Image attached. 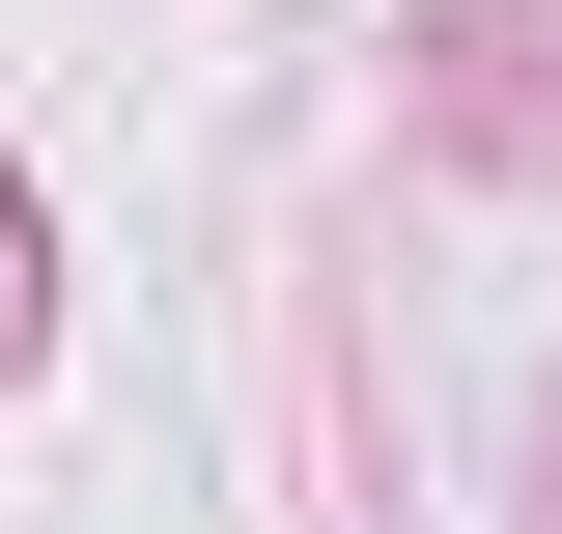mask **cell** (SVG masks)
I'll use <instances>...</instances> for the list:
<instances>
[{
    "instance_id": "1",
    "label": "cell",
    "mask_w": 562,
    "mask_h": 534,
    "mask_svg": "<svg viewBox=\"0 0 562 534\" xmlns=\"http://www.w3.org/2000/svg\"><path fill=\"white\" fill-rule=\"evenodd\" d=\"M0 337H29V281H0Z\"/></svg>"
}]
</instances>
